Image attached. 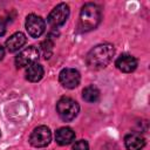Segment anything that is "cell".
<instances>
[{"mask_svg": "<svg viewBox=\"0 0 150 150\" xmlns=\"http://www.w3.org/2000/svg\"><path fill=\"white\" fill-rule=\"evenodd\" d=\"M115 66L123 73H131L137 68V60L130 54H122L116 59Z\"/></svg>", "mask_w": 150, "mask_h": 150, "instance_id": "9", "label": "cell"}, {"mask_svg": "<svg viewBox=\"0 0 150 150\" xmlns=\"http://www.w3.org/2000/svg\"><path fill=\"white\" fill-rule=\"evenodd\" d=\"M26 41H27L26 35L21 32H16L6 40V48L9 53H14L19 50L26 43Z\"/></svg>", "mask_w": 150, "mask_h": 150, "instance_id": "11", "label": "cell"}, {"mask_svg": "<svg viewBox=\"0 0 150 150\" xmlns=\"http://www.w3.org/2000/svg\"><path fill=\"white\" fill-rule=\"evenodd\" d=\"M124 144L128 150H142L145 145V138L138 132H130L124 137Z\"/></svg>", "mask_w": 150, "mask_h": 150, "instance_id": "10", "label": "cell"}, {"mask_svg": "<svg viewBox=\"0 0 150 150\" xmlns=\"http://www.w3.org/2000/svg\"><path fill=\"white\" fill-rule=\"evenodd\" d=\"M60 83L67 89H74L80 84L81 75L74 68H63L59 74Z\"/></svg>", "mask_w": 150, "mask_h": 150, "instance_id": "8", "label": "cell"}, {"mask_svg": "<svg viewBox=\"0 0 150 150\" xmlns=\"http://www.w3.org/2000/svg\"><path fill=\"white\" fill-rule=\"evenodd\" d=\"M114 55H115V48L112 45L101 43V45L93 47L88 52L86 56V61L89 68L102 69L110 63Z\"/></svg>", "mask_w": 150, "mask_h": 150, "instance_id": "1", "label": "cell"}, {"mask_svg": "<svg viewBox=\"0 0 150 150\" xmlns=\"http://www.w3.org/2000/svg\"><path fill=\"white\" fill-rule=\"evenodd\" d=\"M69 16V6L64 2L59 4L57 6H55L53 8V11L49 13L48 15V23L52 27H60L62 25H64V22L67 21Z\"/></svg>", "mask_w": 150, "mask_h": 150, "instance_id": "6", "label": "cell"}, {"mask_svg": "<svg viewBox=\"0 0 150 150\" xmlns=\"http://www.w3.org/2000/svg\"><path fill=\"white\" fill-rule=\"evenodd\" d=\"M50 141H52V132L49 128L46 125L36 127L29 136V143L35 148L47 146L50 143Z\"/></svg>", "mask_w": 150, "mask_h": 150, "instance_id": "4", "label": "cell"}, {"mask_svg": "<svg viewBox=\"0 0 150 150\" xmlns=\"http://www.w3.org/2000/svg\"><path fill=\"white\" fill-rule=\"evenodd\" d=\"M75 139V132L73 129L68 127H63L56 130L55 132V141L60 145H68Z\"/></svg>", "mask_w": 150, "mask_h": 150, "instance_id": "12", "label": "cell"}, {"mask_svg": "<svg viewBox=\"0 0 150 150\" xmlns=\"http://www.w3.org/2000/svg\"><path fill=\"white\" fill-rule=\"evenodd\" d=\"M4 56H5V48L0 45V61L2 60V57H4Z\"/></svg>", "mask_w": 150, "mask_h": 150, "instance_id": "18", "label": "cell"}, {"mask_svg": "<svg viewBox=\"0 0 150 150\" xmlns=\"http://www.w3.org/2000/svg\"><path fill=\"white\" fill-rule=\"evenodd\" d=\"M101 9L96 4L88 2L82 6L79 18V28L81 32L95 29L101 22Z\"/></svg>", "mask_w": 150, "mask_h": 150, "instance_id": "2", "label": "cell"}, {"mask_svg": "<svg viewBox=\"0 0 150 150\" xmlns=\"http://www.w3.org/2000/svg\"><path fill=\"white\" fill-rule=\"evenodd\" d=\"M40 47H41V50H42V53H43V56H45L46 59H49L50 55H52V53H53V47H54L53 40L49 39V38L46 39L45 41L41 42Z\"/></svg>", "mask_w": 150, "mask_h": 150, "instance_id": "15", "label": "cell"}, {"mask_svg": "<svg viewBox=\"0 0 150 150\" xmlns=\"http://www.w3.org/2000/svg\"><path fill=\"white\" fill-rule=\"evenodd\" d=\"M43 74H45L43 67L40 63H38V62L28 66L27 69H26V79L28 81H30V82L40 81L43 77Z\"/></svg>", "mask_w": 150, "mask_h": 150, "instance_id": "13", "label": "cell"}, {"mask_svg": "<svg viewBox=\"0 0 150 150\" xmlns=\"http://www.w3.org/2000/svg\"><path fill=\"white\" fill-rule=\"evenodd\" d=\"M26 29L28 32V34L32 38H39L43 34L45 29H46V22L45 20L35 14H29L26 18V22H25Z\"/></svg>", "mask_w": 150, "mask_h": 150, "instance_id": "7", "label": "cell"}, {"mask_svg": "<svg viewBox=\"0 0 150 150\" xmlns=\"http://www.w3.org/2000/svg\"><path fill=\"white\" fill-rule=\"evenodd\" d=\"M6 33V22L2 18H0V36H2Z\"/></svg>", "mask_w": 150, "mask_h": 150, "instance_id": "17", "label": "cell"}, {"mask_svg": "<svg viewBox=\"0 0 150 150\" xmlns=\"http://www.w3.org/2000/svg\"><path fill=\"white\" fill-rule=\"evenodd\" d=\"M82 97L86 102L88 103H95L98 101L100 98V90L94 84H90V86H87L83 91H82Z\"/></svg>", "mask_w": 150, "mask_h": 150, "instance_id": "14", "label": "cell"}, {"mask_svg": "<svg viewBox=\"0 0 150 150\" xmlns=\"http://www.w3.org/2000/svg\"><path fill=\"white\" fill-rule=\"evenodd\" d=\"M56 111L61 120H63L64 122H70L77 116L80 105L75 100L70 97H62L56 103Z\"/></svg>", "mask_w": 150, "mask_h": 150, "instance_id": "3", "label": "cell"}, {"mask_svg": "<svg viewBox=\"0 0 150 150\" xmlns=\"http://www.w3.org/2000/svg\"><path fill=\"white\" fill-rule=\"evenodd\" d=\"M40 56V52L35 46H29L21 50L16 56H15V66L16 68H23L28 67L38 61Z\"/></svg>", "mask_w": 150, "mask_h": 150, "instance_id": "5", "label": "cell"}, {"mask_svg": "<svg viewBox=\"0 0 150 150\" xmlns=\"http://www.w3.org/2000/svg\"><path fill=\"white\" fill-rule=\"evenodd\" d=\"M73 150H89V144L87 141L80 139L75 142V144L73 145Z\"/></svg>", "mask_w": 150, "mask_h": 150, "instance_id": "16", "label": "cell"}]
</instances>
